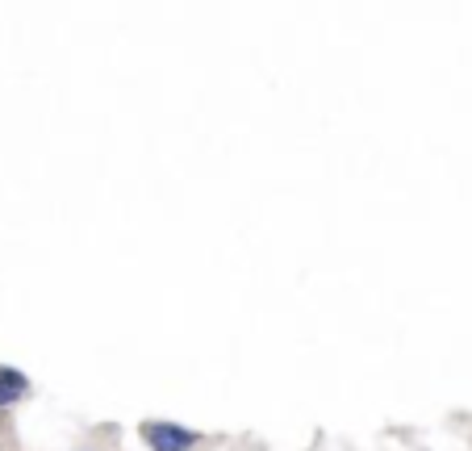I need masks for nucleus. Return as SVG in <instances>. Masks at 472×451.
<instances>
[{
    "label": "nucleus",
    "instance_id": "obj_1",
    "mask_svg": "<svg viewBox=\"0 0 472 451\" xmlns=\"http://www.w3.org/2000/svg\"><path fill=\"white\" fill-rule=\"evenodd\" d=\"M143 439L151 443V451H193L197 443H201L193 430L176 427V422H146Z\"/></svg>",
    "mask_w": 472,
    "mask_h": 451
},
{
    "label": "nucleus",
    "instance_id": "obj_2",
    "mask_svg": "<svg viewBox=\"0 0 472 451\" xmlns=\"http://www.w3.org/2000/svg\"><path fill=\"white\" fill-rule=\"evenodd\" d=\"M25 393H30V377H25V372H17V368H4V364H0V410L17 405Z\"/></svg>",
    "mask_w": 472,
    "mask_h": 451
}]
</instances>
